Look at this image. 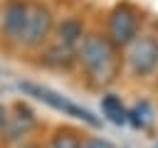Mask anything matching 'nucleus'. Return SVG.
Returning a JSON list of instances; mask_svg holds the SVG:
<instances>
[{
  "mask_svg": "<svg viewBox=\"0 0 158 148\" xmlns=\"http://www.w3.org/2000/svg\"><path fill=\"white\" fill-rule=\"evenodd\" d=\"M81 64L86 67V72L96 79V81H114L116 72H118V57H116V44L109 37H99V35H89L81 39V49H79Z\"/></svg>",
  "mask_w": 158,
  "mask_h": 148,
  "instance_id": "f257e3e1",
  "label": "nucleus"
},
{
  "mask_svg": "<svg viewBox=\"0 0 158 148\" xmlns=\"http://www.w3.org/2000/svg\"><path fill=\"white\" fill-rule=\"evenodd\" d=\"M20 89H22V91H27V94H30V96H35V99H40V101L49 104L52 109H57V111L67 113V116L81 118V121H86L89 126H99V118H96L91 111H86V109H81V106L72 104L69 99H64L62 94H57V91H52V89H47V86L30 84V81H20Z\"/></svg>",
  "mask_w": 158,
  "mask_h": 148,
  "instance_id": "f03ea898",
  "label": "nucleus"
},
{
  "mask_svg": "<svg viewBox=\"0 0 158 148\" xmlns=\"http://www.w3.org/2000/svg\"><path fill=\"white\" fill-rule=\"evenodd\" d=\"M128 67L136 76H148L158 69V39L153 35H141L131 42Z\"/></svg>",
  "mask_w": 158,
  "mask_h": 148,
  "instance_id": "7ed1b4c3",
  "label": "nucleus"
},
{
  "mask_svg": "<svg viewBox=\"0 0 158 148\" xmlns=\"http://www.w3.org/2000/svg\"><path fill=\"white\" fill-rule=\"evenodd\" d=\"M138 37V12L131 5H116L109 17V39L114 44H131Z\"/></svg>",
  "mask_w": 158,
  "mask_h": 148,
  "instance_id": "20e7f679",
  "label": "nucleus"
},
{
  "mask_svg": "<svg viewBox=\"0 0 158 148\" xmlns=\"http://www.w3.org/2000/svg\"><path fill=\"white\" fill-rule=\"evenodd\" d=\"M49 27H52L49 12L44 7H40V5H35V2H27V15H25L20 42H25V44H40L47 37Z\"/></svg>",
  "mask_w": 158,
  "mask_h": 148,
  "instance_id": "39448f33",
  "label": "nucleus"
},
{
  "mask_svg": "<svg viewBox=\"0 0 158 148\" xmlns=\"http://www.w3.org/2000/svg\"><path fill=\"white\" fill-rule=\"evenodd\" d=\"M25 15H27V2L15 0V2H7L5 5V10H2V27H5V32L10 37L20 39L22 25H25Z\"/></svg>",
  "mask_w": 158,
  "mask_h": 148,
  "instance_id": "423d86ee",
  "label": "nucleus"
},
{
  "mask_svg": "<svg viewBox=\"0 0 158 148\" xmlns=\"http://www.w3.org/2000/svg\"><path fill=\"white\" fill-rule=\"evenodd\" d=\"M32 123H35L32 111L25 109V106H17V109H15V116H7V123H5L2 128H5L7 138H17V136L27 133V131L32 128Z\"/></svg>",
  "mask_w": 158,
  "mask_h": 148,
  "instance_id": "0eeeda50",
  "label": "nucleus"
},
{
  "mask_svg": "<svg viewBox=\"0 0 158 148\" xmlns=\"http://www.w3.org/2000/svg\"><path fill=\"white\" fill-rule=\"evenodd\" d=\"M77 44H81V25H79V20H64L62 27H59V47L72 49Z\"/></svg>",
  "mask_w": 158,
  "mask_h": 148,
  "instance_id": "6e6552de",
  "label": "nucleus"
},
{
  "mask_svg": "<svg viewBox=\"0 0 158 148\" xmlns=\"http://www.w3.org/2000/svg\"><path fill=\"white\" fill-rule=\"evenodd\" d=\"M101 109H104V113L109 116V121H114V123H126L128 121V111L123 109V104H121V99H116V96H104V101H101Z\"/></svg>",
  "mask_w": 158,
  "mask_h": 148,
  "instance_id": "1a4fd4ad",
  "label": "nucleus"
},
{
  "mask_svg": "<svg viewBox=\"0 0 158 148\" xmlns=\"http://www.w3.org/2000/svg\"><path fill=\"white\" fill-rule=\"evenodd\" d=\"M151 118H153V113H151L148 101H141V104H136V106L128 111V121H131L136 128H148V126H151Z\"/></svg>",
  "mask_w": 158,
  "mask_h": 148,
  "instance_id": "9d476101",
  "label": "nucleus"
},
{
  "mask_svg": "<svg viewBox=\"0 0 158 148\" xmlns=\"http://www.w3.org/2000/svg\"><path fill=\"white\" fill-rule=\"evenodd\" d=\"M47 148H81V143H79V138L72 136V133H57V136L49 141Z\"/></svg>",
  "mask_w": 158,
  "mask_h": 148,
  "instance_id": "9b49d317",
  "label": "nucleus"
},
{
  "mask_svg": "<svg viewBox=\"0 0 158 148\" xmlns=\"http://www.w3.org/2000/svg\"><path fill=\"white\" fill-rule=\"evenodd\" d=\"M81 148H114L109 141H101V138H89L81 143Z\"/></svg>",
  "mask_w": 158,
  "mask_h": 148,
  "instance_id": "f8f14e48",
  "label": "nucleus"
},
{
  "mask_svg": "<svg viewBox=\"0 0 158 148\" xmlns=\"http://www.w3.org/2000/svg\"><path fill=\"white\" fill-rule=\"evenodd\" d=\"M5 123H7V111L0 106V126H5Z\"/></svg>",
  "mask_w": 158,
  "mask_h": 148,
  "instance_id": "ddd939ff",
  "label": "nucleus"
},
{
  "mask_svg": "<svg viewBox=\"0 0 158 148\" xmlns=\"http://www.w3.org/2000/svg\"><path fill=\"white\" fill-rule=\"evenodd\" d=\"M156 148H158V143H156Z\"/></svg>",
  "mask_w": 158,
  "mask_h": 148,
  "instance_id": "4468645a",
  "label": "nucleus"
}]
</instances>
